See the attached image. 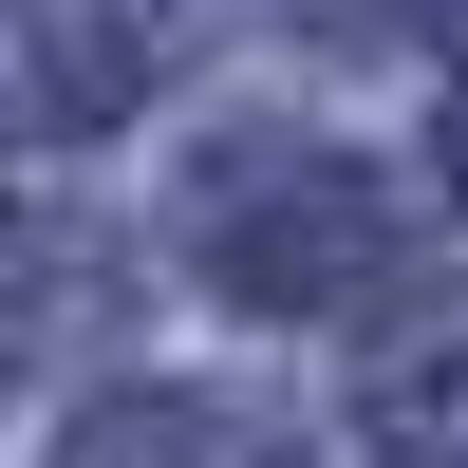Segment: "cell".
<instances>
[{
    "label": "cell",
    "mask_w": 468,
    "mask_h": 468,
    "mask_svg": "<svg viewBox=\"0 0 468 468\" xmlns=\"http://www.w3.org/2000/svg\"><path fill=\"white\" fill-rule=\"evenodd\" d=\"M375 262H394V187L337 169V150H244V169L207 187V282L262 300V319H319Z\"/></svg>",
    "instance_id": "cell-1"
},
{
    "label": "cell",
    "mask_w": 468,
    "mask_h": 468,
    "mask_svg": "<svg viewBox=\"0 0 468 468\" xmlns=\"http://www.w3.org/2000/svg\"><path fill=\"white\" fill-rule=\"evenodd\" d=\"M375 450L394 468H468V300H431V319H394L375 337Z\"/></svg>",
    "instance_id": "cell-2"
},
{
    "label": "cell",
    "mask_w": 468,
    "mask_h": 468,
    "mask_svg": "<svg viewBox=\"0 0 468 468\" xmlns=\"http://www.w3.org/2000/svg\"><path fill=\"white\" fill-rule=\"evenodd\" d=\"M431 19H450V37H468V0H431Z\"/></svg>",
    "instance_id": "cell-3"
}]
</instances>
